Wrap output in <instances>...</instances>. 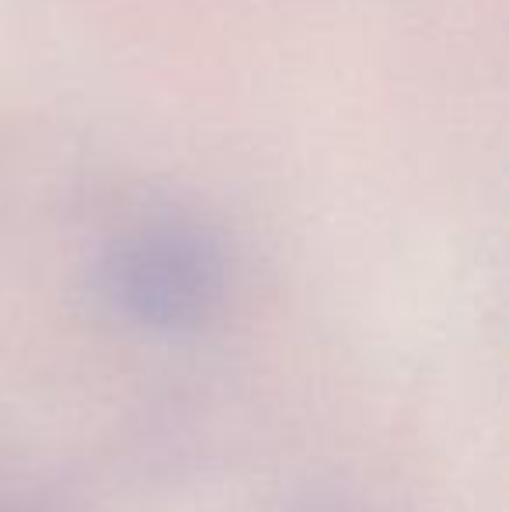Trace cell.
<instances>
[{
  "label": "cell",
  "instance_id": "7a4b0ae2",
  "mask_svg": "<svg viewBox=\"0 0 509 512\" xmlns=\"http://www.w3.org/2000/svg\"><path fill=\"white\" fill-rule=\"evenodd\" d=\"M0 512H46L35 499L21 492H11V488H0Z\"/></svg>",
  "mask_w": 509,
  "mask_h": 512
},
{
  "label": "cell",
  "instance_id": "6da1fadb",
  "mask_svg": "<svg viewBox=\"0 0 509 512\" xmlns=\"http://www.w3.org/2000/svg\"><path fill=\"white\" fill-rule=\"evenodd\" d=\"M95 290L105 310L136 331H196L224 304V237L192 213L140 216L102 248Z\"/></svg>",
  "mask_w": 509,
  "mask_h": 512
}]
</instances>
